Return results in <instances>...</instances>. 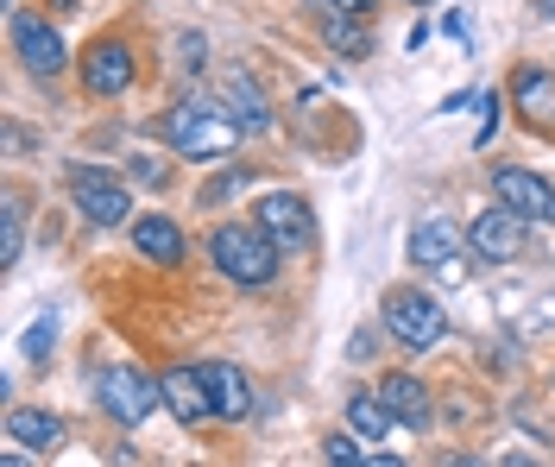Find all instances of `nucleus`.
Here are the masks:
<instances>
[{"label":"nucleus","mask_w":555,"mask_h":467,"mask_svg":"<svg viewBox=\"0 0 555 467\" xmlns=\"http://www.w3.org/2000/svg\"><path fill=\"white\" fill-rule=\"evenodd\" d=\"M95 404H102L120 430H139V424L165 404V386H158V379H145L139 366H107L102 379H95Z\"/></svg>","instance_id":"obj_4"},{"label":"nucleus","mask_w":555,"mask_h":467,"mask_svg":"<svg viewBox=\"0 0 555 467\" xmlns=\"http://www.w3.org/2000/svg\"><path fill=\"white\" fill-rule=\"evenodd\" d=\"M253 221L272 234L278 252H310L315 247V216H310V203H304L297 190H266L259 209H253Z\"/></svg>","instance_id":"obj_6"},{"label":"nucleus","mask_w":555,"mask_h":467,"mask_svg":"<svg viewBox=\"0 0 555 467\" xmlns=\"http://www.w3.org/2000/svg\"><path fill=\"white\" fill-rule=\"evenodd\" d=\"M366 467H411L404 455H366Z\"/></svg>","instance_id":"obj_28"},{"label":"nucleus","mask_w":555,"mask_h":467,"mask_svg":"<svg viewBox=\"0 0 555 467\" xmlns=\"http://www.w3.org/2000/svg\"><path fill=\"white\" fill-rule=\"evenodd\" d=\"M442 467H486V462H480V455H449Z\"/></svg>","instance_id":"obj_31"},{"label":"nucleus","mask_w":555,"mask_h":467,"mask_svg":"<svg viewBox=\"0 0 555 467\" xmlns=\"http://www.w3.org/2000/svg\"><path fill=\"white\" fill-rule=\"evenodd\" d=\"M543 13H555V0H543Z\"/></svg>","instance_id":"obj_33"},{"label":"nucleus","mask_w":555,"mask_h":467,"mask_svg":"<svg viewBox=\"0 0 555 467\" xmlns=\"http://www.w3.org/2000/svg\"><path fill=\"white\" fill-rule=\"evenodd\" d=\"M20 234H26V203L7 196V216H0V265H20Z\"/></svg>","instance_id":"obj_21"},{"label":"nucleus","mask_w":555,"mask_h":467,"mask_svg":"<svg viewBox=\"0 0 555 467\" xmlns=\"http://www.w3.org/2000/svg\"><path fill=\"white\" fill-rule=\"evenodd\" d=\"M13 51H20V64L33 76H57L69 64L64 38H57V26L44 13H13Z\"/></svg>","instance_id":"obj_10"},{"label":"nucleus","mask_w":555,"mask_h":467,"mask_svg":"<svg viewBox=\"0 0 555 467\" xmlns=\"http://www.w3.org/2000/svg\"><path fill=\"white\" fill-rule=\"evenodd\" d=\"M139 76V57L127 38H95L89 51H82V89L89 95H127Z\"/></svg>","instance_id":"obj_7"},{"label":"nucleus","mask_w":555,"mask_h":467,"mask_svg":"<svg viewBox=\"0 0 555 467\" xmlns=\"http://www.w3.org/2000/svg\"><path fill=\"white\" fill-rule=\"evenodd\" d=\"M322 33H328V51L335 57H373V33L360 26V13H328Z\"/></svg>","instance_id":"obj_19"},{"label":"nucleus","mask_w":555,"mask_h":467,"mask_svg":"<svg viewBox=\"0 0 555 467\" xmlns=\"http://www.w3.org/2000/svg\"><path fill=\"white\" fill-rule=\"evenodd\" d=\"M379 398H385V411H391V424H404V430H429V424H436V411H429V386H423L416 373H385Z\"/></svg>","instance_id":"obj_12"},{"label":"nucleus","mask_w":555,"mask_h":467,"mask_svg":"<svg viewBox=\"0 0 555 467\" xmlns=\"http://www.w3.org/2000/svg\"><path fill=\"white\" fill-rule=\"evenodd\" d=\"M347 430L366 436V442H379L385 430H391V411H385L379 392H347Z\"/></svg>","instance_id":"obj_20"},{"label":"nucleus","mask_w":555,"mask_h":467,"mask_svg":"<svg viewBox=\"0 0 555 467\" xmlns=\"http://www.w3.org/2000/svg\"><path fill=\"white\" fill-rule=\"evenodd\" d=\"M322 462L328 467H366V455H360V442H353V436H328V442H322Z\"/></svg>","instance_id":"obj_23"},{"label":"nucleus","mask_w":555,"mask_h":467,"mask_svg":"<svg viewBox=\"0 0 555 467\" xmlns=\"http://www.w3.org/2000/svg\"><path fill=\"white\" fill-rule=\"evenodd\" d=\"M328 7H335V13H366L373 0H328Z\"/></svg>","instance_id":"obj_27"},{"label":"nucleus","mask_w":555,"mask_h":467,"mask_svg":"<svg viewBox=\"0 0 555 467\" xmlns=\"http://www.w3.org/2000/svg\"><path fill=\"white\" fill-rule=\"evenodd\" d=\"M208 259H215V272H221L228 285L266 290L278 278V259H284V252L272 247V234H266L259 221H221V228L208 234Z\"/></svg>","instance_id":"obj_2"},{"label":"nucleus","mask_w":555,"mask_h":467,"mask_svg":"<svg viewBox=\"0 0 555 467\" xmlns=\"http://www.w3.org/2000/svg\"><path fill=\"white\" fill-rule=\"evenodd\" d=\"M158 140L171 145L177 158H190V165H221L241 145V120L221 108V102L183 95V102H171V108L158 114Z\"/></svg>","instance_id":"obj_1"},{"label":"nucleus","mask_w":555,"mask_h":467,"mask_svg":"<svg viewBox=\"0 0 555 467\" xmlns=\"http://www.w3.org/2000/svg\"><path fill=\"white\" fill-rule=\"evenodd\" d=\"M57 7H64V13H69V7H76V0H57Z\"/></svg>","instance_id":"obj_32"},{"label":"nucleus","mask_w":555,"mask_h":467,"mask_svg":"<svg viewBox=\"0 0 555 467\" xmlns=\"http://www.w3.org/2000/svg\"><path fill=\"white\" fill-rule=\"evenodd\" d=\"M51 341H57V310H44V316H38V323L26 328V341H20V354L44 366V360H51Z\"/></svg>","instance_id":"obj_22"},{"label":"nucleus","mask_w":555,"mask_h":467,"mask_svg":"<svg viewBox=\"0 0 555 467\" xmlns=\"http://www.w3.org/2000/svg\"><path fill=\"white\" fill-rule=\"evenodd\" d=\"M133 252H145L152 265H183V228L171 216H139L133 221Z\"/></svg>","instance_id":"obj_17"},{"label":"nucleus","mask_w":555,"mask_h":467,"mask_svg":"<svg viewBox=\"0 0 555 467\" xmlns=\"http://www.w3.org/2000/svg\"><path fill=\"white\" fill-rule=\"evenodd\" d=\"M0 467H33V462H26V449L13 442V455H0Z\"/></svg>","instance_id":"obj_29"},{"label":"nucleus","mask_w":555,"mask_h":467,"mask_svg":"<svg viewBox=\"0 0 555 467\" xmlns=\"http://www.w3.org/2000/svg\"><path fill=\"white\" fill-rule=\"evenodd\" d=\"M385 328L404 341V348H436L442 328H449V310L416 285H391L385 290Z\"/></svg>","instance_id":"obj_5"},{"label":"nucleus","mask_w":555,"mask_h":467,"mask_svg":"<svg viewBox=\"0 0 555 467\" xmlns=\"http://www.w3.org/2000/svg\"><path fill=\"white\" fill-rule=\"evenodd\" d=\"M442 33H449L454 44H467V20H461V13H449V20H442Z\"/></svg>","instance_id":"obj_26"},{"label":"nucleus","mask_w":555,"mask_h":467,"mask_svg":"<svg viewBox=\"0 0 555 467\" xmlns=\"http://www.w3.org/2000/svg\"><path fill=\"white\" fill-rule=\"evenodd\" d=\"M203 386H208V398H215V417H228V424H246V417H253V386H246L241 366L203 360Z\"/></svg>","instance_id":"obj_13"},{"label":"nucleus","mask_w":555,"mask_h":467,"mask_svg":"<svg viewBox=\"0 0 555 467\" xmlns=\"http://www.w3.org/2000/svg\"><path fill=\"white\" fill-rule=\"evenodd\" d=\"M69 203H76V216L89 221V228H120V221H133V196H127V183L102 171V165H69Z\"/></svg>","instance_id":"obj_3"},{"label":"nucleus","mask_w":555,"mask_h":467,"mask_svg":"<svg viewBox=\"0 0 555 467\" xmlns=\"http://www.w3.org/2000/svg\"><path fill=\"white\" fill-rule=\"evenodd\" d=\"M215 102L241 120V133H266V127H272V102H266V89H259L246 70L221 76V95H215Z\"/></svg>","instance_id":"obj_14"},{"label":"nucleus","mask_w":555,"mask_h":467,"mask_svg":"<svg viewBox=\"0 0 555 467\" xmlns=\"http://www.w3.org/2000/svg\"><path fill=\"white\" fill-rule=\"evenodd\" d=\"M158 386H165V411H171L177 424L196 430V424L215 417V398H208V386H203V366H171Z\"/></svg>","instance_id":"obj_11"},{"label":"nucleus","mask_w":555,"mask_h":467,"mask_svg":"<svg viewBox=\"0 0 555 467\" xmlns=\"http://www.w3.org/2000/svg\"><path fill=\"white\" fill-rule=\"evenodd\" d=\"M7 436H13L20 449L51 455V449L64 442V417H57V411H33V404H13V411H7Z\"/></svg>","instance_id":"obj_18"},{"label":"nucleus","mask_w":555,"mask_h":467,"mask_svg":"<svg viewBox=\"0 0 555 467\" xmlns=\"http://www.w3.org/2000/svg\"><path fill=\"white\" fill-rule=\"evenodd\" d=\"M411 7H429V0H411Z\"/></svg>","instance_id":"obj_34"},{"label":"nucleus","mask_w":555,"mask_h":467,"mask_svg":"<svg viewBox=\"0 0 555 467\" xmlns=\"http://www.w3.org/2000/svg\"><path fill=\"white\" fill-rule=\"evenodd\" d=\"M467 247H474V259H486V265H512L524 252V216H512L505 203H492L486 216L467 221Z\"/></svg>","instance_id":"obj_9"},{"label":"nucleus","mask_w":555,"mask_h":467,"mask_svg":"<svg viewBox=\"0 0 555 467\" xmlns=\"http://www.w3.org/2000/svg\"><path fill=\"white\" fill-rule=\"evenodd\" d=\"M492 196L524 221H555V183L537 178V171H524V165H499L492 171Z\"/></svg>","instance_id":"obj_8"},{"label":"nucleus","mask_w":555,"mask_h":467,"mask_svg":"<svg viewBox=\"0 0 555 467\" xmlns=\"http://www.w3.org/2000/svg\"><path fill=\"white\" fill-rule=\"evenodd\" d=\"M512 102L530 127H555V76L537 70V64H518L512 70Z\"/></svg>","instance_id":"obj_16"},{"label":"nucleus","mask_w":555,"mask_h":467,"mask_svg":"<svg viewBox=\"0 0 555 467\" xmlns=\"http://www.w3.org/2000/svg\"><path fill=\"white\" fill-rule=\"evenodd\" d=\"M127 171H133V183H152V190L165 183V165H158L152 152H139V158H133V165H127Z\"/></svg>","instance_id":"obj_25"},{"label":"nucleus","mask_w":555,"mask_h":467,"mask_svg":"<svg viewBox=\"0 0 555 467\" xmlns=\"http://www.w3.org/2000/svg\"><path fill=\"white\" fill-rule=\"evenodd\" d=\"M499 467H537V455H499Z\"/></svg>","instance_id":"obj_30"},{"label":"nucleus","mask_w":555,"mask_h":467,"mask_svg":"<svg viewBox=\"0 0 555 467\" xmlns=\"http://www.w3.org/2000/svg\"><path fill=\"white\" fill-rule=\"evenodd\" d=\"M208 64V38L203 33H183L177 38V70H203Z\"/></svg>","instance_id":"obj_24"},{"label":"nucleus","mask_w":555,"mask_h":467,"mask_svg":"<svg viewBox=\"0 0 555 467\" xmlns=\"http://www.w3.org/2000/svg\"><path fill=\"white\" fill-rule=\"evenodd\" d=\"M454 252H461V228H454L449 216H423L411 228V265H423V272H442Z\"/></svg>","instance_id":"obj_15"}]
</instances>
